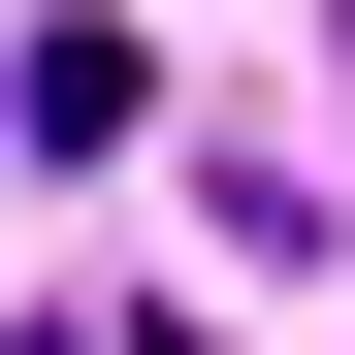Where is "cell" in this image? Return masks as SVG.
Segmentation results:
<instances>
[{
    "instance_id": "1",
    "label": "cell",
    "mask_w": 355,
    "mask_h": 355,
    "mask_svg": "<svg viewBox=\"0 0 355 355\" xmlns=\"http://www.w3.org/2000/svg\"><path fill=\"white\" fill-rule=\"evenodd\" d=\"M0 130H33V162H130V130H162V33H97V0H65V33L0 65Z\"/></svg>"
}]
</instances>
